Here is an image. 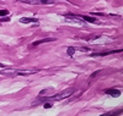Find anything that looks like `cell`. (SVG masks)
<instances>
[{"label": "cell", "instance_id": "8", "mask_svg": "<svg viewBox=\"0 0 123 116\" xmlns=\"http://www.w3.org/2000/svg\"><path fill=\"white\" fill-rule=\"evenodd\" d=\"M81 20H85V21L91 22V23H97V20L95 17H91V16H81Z\"/></svg>", "mask_w": 123, "mask_h": 116}, {"label": "cell", "instance_id": "13", "mask_svg": "<svg viewBox=\"0 0 123 116\" xmlns=\"http://www.w3.org/2000/svg\"><path fill=\"white\" fill-rule=\"evenodd\" d=\"M0 67H4V64H0Z\"/></svg>", "mask_w": 123, "mask_h": 116}, {"label": "cell", "instance_id": "10", "mask_svg": "<svg viewBox=\"0 0 123 116\" xmlns=\"http://www.w3.org/2000/svg\"><path fill=\"white\" fill-rule=\"evenodd\" d=\"M9 11L7 10H0V17H3V16H7Z\"/></svg>", "mask_w": 123, "mask_h": 116}, {"label": "cell", "instance_id": "1", "mask_svg": "<svg viewBox=\"0 0 123 116\" xmlns=\"http://www.w3.org/2000/svg\"><path fill=\"white\" fill-rule=\"evenodd\" d=\"M74 93V89L73 88H70V89H65V90H63L62 93H58L57 95H53V97H48L47 98V100H62V99H65V98H68V97H70L71 94Z\"/></svg>", "mask_w": 123, "mask_h": 116}, {"label": "cell", "instance_id": "11", "mask_svg": "<svg viewBox=\"0 0 123 116\" xmlns=\"http://www.w3.org/2000/svg\"><path fill=\"white\" fill-rule=\"evenodd\" d=\"M43 106H44V109H48V108H50V106H52V103H44V105H43Z\"/></svg>", "mask_w": 123, "mask_h": 116}, {"label": "cell", "instance_id": "4", "mask_svg": "<svg viewBox=\"0 0 123 116\" xmlns=\"http://www.w3.org/2000/svg\"><path fill=\"white\" fill-rule=\"evenodd\" d=\"M122 50H108V51H98V53H92L91 56H106V55H110V54H115V53H121Z\"/></svg>", "mask_w": 123, "mask_h": 116}, {"label": "cell", "instance_id": "5", "mask_svg": "<svg viewBox=\"0 0 123 116\" xmlns=\"http://www.w3.org/2000/svg\"><path fill=\"white\" fill-rule=\"evenodd\" d=\"M106 94H110L112 97H119L121 90H118V89H106Z\"/></svg>", "mask_w": 123, "mask_h": 116}, {"label": "cell", "instance_id": "12", "mask_svg": "<svg viewBox=\"0 0 123 116\" xmlns=\"http://www.w3.org/2000/svg\"><path fill=\"white\" fill-rule=\"evenodd\" d=\"M98 73H100V71H96L95 73H92V75H91V78H94V77H96V76L98 75Z\"/></svg>", "mask_w": 123, "mask_h": 116}, {"label": "cell", "instance_id": "2", "mask_svg": "<svg viewBox=\"0 0 123 116\" xmlns=\"http://www.w3.org/2000/svg\"><path fill=\"white\" fill-rule=\"evenodd\" d=\"M21 3H26V4H32V5H52L54 4V0H17Z\"/></svg>", "mask_w": 123, "mask_h": 116}, {"label": "cell", "instance_id": "9", "mask_svg": "<svg viewBox=\"0 0 123 116\" xmlns=\"http://www.w3.org/2000/svg\"><path fill=\"white\" fill-rule=\"evenodd\" d=\"M67 53H68L70 56H73V55H74V53H75V49H74L73 47H69V48L67 49Z\"/></svg>", "mask_w": 123, "mask_h": 116}, {"label": "cell", "instance_id": "7", "mask_svg": "<svg viewBox=\"0 0 123 116\" xmlns=\"http://www.w3.org/2000/svg\"><path fill=\"white\" fill-rule=\"evenodd\" d=\"M21 23H30V22H37V18H28V17H22L20 18Z\"/></svg>", "mask_w": 123, "mask_h": 116}, {"label": "cell", "instance_id": "6", "mask_svg": "<svg viewBox=\"0 0 123 116\" xmlns=\"http://www.w3.org/2000/svg\"><path fill=\"white\" fill-rule=\"evenodd\" d=\"M54 39L53 38H46V39H41V40H37L32 44V47H36V45H39V44H43V43H47V42H53Z\"/></svg>", "mask_w": 123, "mask_h": 116}, {"label": "cell", "instance_id": "3", "mask_svg": "<svg viewBox=\"0 0 123 116\" xmlns=\"http://www.w3.org/2000/svg\"><path fill=\"white\" fill-rule=\"evenodd\" d=\"M38 71H39L38 69H32V70H18V71H15V75L28 76V75H33V73H37Z\"/></svg>", "mask_w": 123, "mask_h": 116}]
</instances>
